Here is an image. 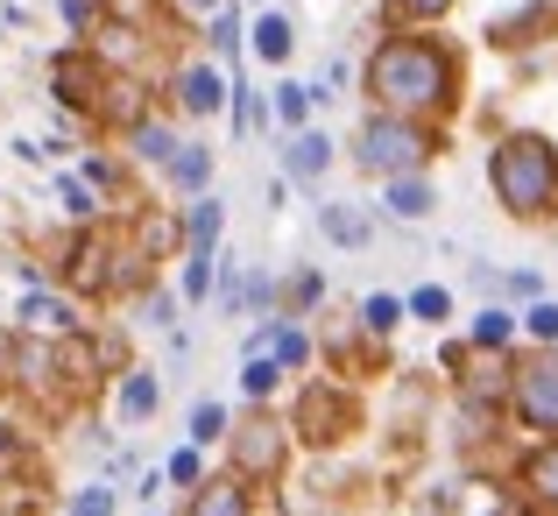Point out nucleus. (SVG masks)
<instances>
[{"instance_id": "f257e3e1", "label": "nucleus", "mask_w": 558, "mask_h": 516, "mask_svg": "<svg viewBox=\"0 0 558 516\" xmlns=\"http://www.w3.org/2000/svg\"><path fill=\"white\" fill-rule=\"evenodd\" d=\"M368 99L381 113H410V121H432V113L460 107V50L438 36H381L368 50V71H361Z\"/></svg>"}, {"instance_id": "f03ea898", "label": "nucleus", "mask_w": 558, "mask_h": 516, "mask_svg": "<svg viewBox=\"0 0 558 516\" xmlns=\"http://www.w3.org/2000/svg\"><path fill=\"white\" fill-rule=\"evenodd\" d=\"M488 191L517 227H558V142L537 128H509L488 149Z\"/></svg>"}, {"instance_id": "7ed1b4c3", "label": "nucleus", "mask_w": 558, "mask_h": 516, "mask_svg": "<svg viewBox=\"0 0 558 516\" xmlns=\"http://www.w3.org/2000/svg\"><path fill=\"white\" fill-rule=\"evenodd\" d=\"M446 149V135H438L432 121H410V113H368V121L354 128V164L368 170V177H417V170H432V156Z\"/></svg>"}, {"instance_id": "20e7f679", "label": "nucleus", "mask_w": 558, "mask_h": 516, "mask_svg": "<svg viewBox=\"0 0 558 516\" xmlns=\"http://www.w3.org/2000/svg\"><path fill=\"white\" fill-rule=\"evenodd\" d=\"M509 424L537 432V439H558V353L551 347L517 361V375H509Z\"/></svg>"}, {"instance_id": "39448f33", "label": "nucleus", "mask_w": 558, "mask_h": 516, "mask_svg": "<svg viewBox=\"0 0 558 516\" xmlns=\"http://www.w3.org/2000/svg\"><path fill=\"white\" fill-rule=\"evenodd\" d=\"M50 85H57V99H64V107H107V93H99V64L85 50H64V57H57Z\"/></svg>"}, {"instance_id": "423d86ee", "label": "nucleus", "mask_w": 558, "mask_h": 516, "mask_svg": "<svg viewBox=\"0 0 558 516\" xmlns=\"http://www.w3.org/2000/svg\"><path fill=\"white\" fill-rule=\"evenodd\" d=\"M381 213L389 219H403V227H417V219H432L438 213V184L432 177H389V184H381Z\"/></svg>"}, {"instance_id": "0eeeda50", "label": "nucleus", "mask_w": 558, "mask_h": 516, "mask_svg": "<svg viewBox=\"0 0 558 516\" xmlns=\"http://www.w3.org/2000/svg\"><path fill=\"white\" fill-rule=\"evenodd\" d=\"M14 319H22L28 333H57V340H71V333H78V312H71V298H57V290H36V284L22 290V312H14Z\"/></svg>"}, {"instance_id": "6e6552de", "label": "nucleus", "mask_w": 558, "mask_h": 516, "mask_svg": "<svg viewBox=\"0 0 558 516\" xmlns=\"http://www.w3.org/2000/svg\"><path fill=\"white\" fill-rule=\"evenodd\" d=\"M227 99H233V85L219 79L213 64H184V71H178V107H184V113H219Z\"/></svg>"}, {"instance_id": "1a4fd4ad", "label": "nucleus", "mask_w": 558, "mask_h": 516, "mask_svg": "<svg viewBox=\"0 0 558 516\" xmlns=\"http://www.w3.org/2000/svg\"><path fill=\"white\" fill-rule=\"evenodd\" d=\"M517 481H523V489H531L545 509H558V439H537V446L523 453V460H517Z\"/></svg>"}, {"instance_id": "9d476101", "label": "nucleus", "mask_w": 558, "mask_h": 516, "mask_svg": "<svg viewBox=\"0 0 558 516\" xmlns=\"http://www.w3.org/2000/svg\"><path fill=\"white\" fill-rule=\"evenodd\" d=\"M517 333H523V312H509V304H481V312H474V333H466V347H474V353H502Z\"/></svg>"}, {"instance_id": "9b49d317", "label": "nucleus", "mask_w": 558, "mask_h": 516, "mask_svg": "<svg viewBox=\"0 0 558 516\" xmlns=\"http://www.w3.org/2000/svg\"><path fill=\"white\" fill-rule=\"evenodd\" d=\"M219 227H227V205L205 191V199L184 213V255H219Z\"/></svg>"}, {"instance_id": "f8f14e48", "label": "nucleus", "mask_w": 558, "mask_h": 516, "mask_svg": "<svg viewBox=\"0 0 558 516\" xmlns=\"http://www.w3.org/2000/svg\"><path fill=\"white\" fill-rule=\"evenodd\" d=\"M184 516H255V509H247V481H241V475L205 481V489L191 495V509H184Z\"/></svg>"}, {"instance_id": "ddd939ff", "label": "nucleus", "mask_w": 558, "mask_h": 516, "mask_svg": "<svg viewBox=\"0 0 558 516\" xmlns=\"http://www.w3.org/2000/svg\"><path fill=\"white\" fill-rule=\"evenodd\" d=\"M326 164H332V142L318 135V128H298V135H290V149H283V170L312 184V177H326Z\"/></svg>"}, {"instance_id": "4468645a", "label": "nucleus", "mask_w": 558, "mask_h": 516, "mask_svg": "<svg viewBox=\"0 0 558 516\" xmlns=\"http://www.w3.org/2000/svg\"><path fill=\"white\" fill-rule=\"evenodd\" d=\"M318 233H326L332 248H368L375 241L368 213H354V205H318Z\"/></svg>"}, {"instance_id": "2eb2a0df", "label": "nucleus", "mask_w": 558, "mask_h": 516, "mask_svg": "<svg viewBox=\"0 0 558 516\" xmlns=\"http://www.w3.org/2000/svg\"><path fill=\"white\" fill-rule=\"evenodd\" d=\"M184 142L170 135L163 121H135L128 128V156H135V164H156V170H170V156H178Z\"/></svg>"}, {"instance_id": "dca6fc26", "label": "nucleus", "mask_w": 558, "mask_h": 516, "mask_svg": "<svg viewBox=\"0 0 558 516\" xmlns=\"http://www.w3.org/2000/svg\"><path fill=\"white\" fill-rule=\"evenodd\" d=\"M551 22H558V8H545V0H537V8H523V14H502V22L488 28V43H502V50H517V43H537V36H545Z\"/></svg>"}, {"instance_id": "f3484780", "label": "nucleus", "mask_w": 558, "mask_h": 516, "mask_svg": "<svg viewBox=\"0 0 558 516\" xmlns=\"http://www.w3.org/2000/svg\"><path fill=\"white\" fill-rule=\"evenodd\" d=\"M170 184L184 191V199H205V184H213V149H198V142H184L178 156H170Z\"/></svg>"}, {"instance_id": "a211bd4d", "label": "nucleus", "mask_w": 558, "mask_h": 516, "mask_svg": "<svg viewBox=\"0 0 558 516\" xmlns=\"http://www.w3.org/2000/svg\"><path fill=\"white\" fill-rule=\"evenodd\" d=\"M156 404H163V382H156L149 368H128V382H121V418L142 424V418H156Z\"/></svg>"}, {"instance_id": "6ab92c4d", "label": "nucleus", "mask_w": 558, "mask_h": 516, "mask_svg": "<svg viewBox=\"0 0 558 516\" xmlns=\"http://www.w3.org/2000/svg\"><path fill=\"white\" fill-rule=\"evenodd\" d=\"M290 50H298L290 14H262V22H255V57H262V64H290Z\"/></svg>"}, {"instance_id": "aec40b11", "label": "nucleus", "mask_w": 558, "mask_h": 516, "mask_svg": "<svg viewBox=\"0 0 558 516\" xmlns=\"http://www.w3.org/2000/svg\"><path fill=\"white\" fill-rule=\"evenodd\" d=\"M403 312H410L403 298H361V333H368V340H389V333L403 326Z\"/></svg>"}, {"instance_id": "412c9836", "label": "nucleus", "mask_w": 558, "mask_h": 516, "mask_svg": "<svg viewBox=\"0 0 558 516\" xmlns=\"http://www.w3.org/2000/svg\"><path fill=\"white\" fill-rule=\"evenodd\" d=\"M410 319H424V326H446V319H452V290L446 284H424V290H410Z\"/></svg>"}, {"instance_id": "4be33fe9", "label": "nucleus", "mask_w": 558, "mask_h": 516, "mask_svg": "<svg viewBox=\"0 0 558 516\" xmlns=\"http://www.w3.org/2000/svg\"><path fill=\"white\" fill-rule=\"evenodd\" d=\"M523 333H531L537 347H558V298H537V304H523Z\"/></svg>"}, {"instance_id": "5701e85b", "label": "nucleus", "mask_w": 558, "mask_h": 516, "mask_svg": "<svg viewBox=\"0 0 558 516\" xmlns=\"http://www.w3.org/2000/svg\"><path fill=\"white\" fill-rule=\"evenodd\" d=\"M276 375H283V361H276V353H247V361H241V389L247 396H269Z\"/></svg>"}, {"instance_id": "b1692460", "label": "nucleus", "mask_w": 558, "mask_h": 516, "mask_svg": "<svg viewBox=\"0 0 558 516\" xmlns=\"http://www.w3.org/2000/svg\"><path fill=\"white\" fill-rule=\"evenodd\" d=\"M227 439V404H191V446H213Z\"/></svg>"}, {"instance_id": "393cba45", "label": "nucleus", "mask_w": 558, "mask_h": 516, "mask_svg": "<svg viewBox=\"0 0 558 516\" xmlns=\"http://www.w3.org/2000/svg\"><path fill=\"white\" fill-rule=\"evenodd\" d=\"M213 262L219 255H184V304H205V298H213Z\"/></svg>"}, {"instance_id": "a878e982", "label": "nucleus", "mask_w": 558, "mask_h": 516, "mask_svg": "<svg viewBox=\"0 0 558 516\" xmlns=\"http://www.w3.org/2000/svg\"><path fill=\"white\" fill-rule=\"evenodd\" d=\"M276 113H283L290 128L312 121V85H276Z\"/></svg>"}, {"instance_id": "bb28decb", "label": "nucleus", "mask_w": 558, "mask_h": 516, "mask_svg": "<svg viewBox=\"0 0 558 516\" xmlns=\"http://www.w3.org/2000/svg\"><path fill=\"white\" fill-rule=\"evenodd\" d=\"M495 290H502V298L537 304V298H545V276H537V269H509V276H495Z\"/></svg>"}, {"instance_id": "cd10ccee", "label": "nucleus", "mask_w": 558, "mask_h": 516, "mask_svg": "<svg viewBox=\"0 0 558 516\" xmlns=\"http://www.w3.org/2000/svg\"><path fill=\"white\" fill-rule=\"evenodd\" d=\"M318 298H326V276H318V269H298V276H290V312H304V304H318Z\"/></svg>"}, {"instance_id": "c85d7f7f", "label": "nucleus", "mask_w": 558, "mask_h": 516, "mask_svg": "<svg viewBox=\"0 0 558 516\" xmlns=\"http://www.w3.org/2000/svg\"><path fill=\"white\" fill-rule=\"evenodd\" d=\"M452 0H389V22H438Z\"/></svg>"}, {"instance_id": "c756f323", "label": "nucleus", "mask_w": 558, "mask_h": 516, "mask_svg": "<svg viewBox=\"0 0 558 516\" xmlns=\"http://www.w3.org/2000/svg\"><path fill=\"white\" fill-rule=\"evenodd\" d=\"M213 50H219V57H233V50H241V22H233L227 8L213 14Z\"/></svg>"}, {"instance_id": "7c9ffc66", "label": "nucleus", "mask_w": 558, "mask_h": 516, "mask_svg": "<svg viewBox=\"0 0 558 516\" xmlns=\"http://www.w3.org/2000/svg\"><path fill=\"white\" fill-rule=\"evenodd\" d=\"M142 312H149V326H178V298H170V290H149Z\"/></svg>"}, {"instance_id": "2f4dec72", "label": "nucleus", "mask_w": 558, "mask_h": 516, "mask_svg": "<svg viewBox=\"0 0 558 516\" xmlns=\"http://www.w3.org/2000/svg\"><path fill=\"white\" fill-rule=\"evenodd\" d=\"M71 516H113V495L107 489H85L78 503H71Z\"/></svg>"}, {"instance_id": "473e14b6", "label": "nucleus", "mask_w": 558, "mask_h": 516, "mask_svg": "<svg viewBox=\"0 0 558 516\" xmlns=\"http://www.w3.org/2000/svg\"><path fill=\"white\" fill-rule=\"evenodd\" d=\"M170 481H184V489H198V446H184L178 460H170Z\"/></svg>"}, {"instance_id": "72a5a7b5", "label": "nucleus", "mask_w": 558, "mask_h": 516, "mask_svg": "<svg viewBox=\"0 0 558 516\" xmlns=\"http://www.w3.org/2000/svg\"><path fill=\"white\" fill-rule=\"evenodd\" d=\"M113 14H128V22H142V14H149V0H107Z\"/></svg>"}, {"instance_id": "f704fd0d", "label": "nucleus", "mask_w": 558, "mask_h": 516, "mask_svg": "<svg viewBox=\"0 0 558 516\" xmlns=\"http://www.w3.org/2000/svg\"><path fill=\"white\" fill-rule=\"evenodd\" d=\"M184 8H198V14H219V0H184Z\"/></svg>"}]
</instances>
